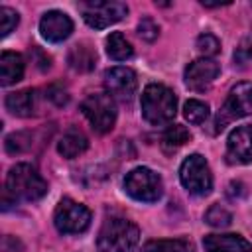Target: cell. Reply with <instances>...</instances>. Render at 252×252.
<instances>
[{"instance_id":"1","label":"cell","mask_w":252,"mask_h":252,"mask_svg":"<svg viewBox=\"0 0 252 252\" xmlns=\"http://www.w3.org/2000/svg\"><path fill=\"white\" fill-rule=\"evenodd\" d=\"M47 193V181L32 163H16L6 175V201H37Z\"/></svg>"},{"instance_id":"2","label":"cell","mask_w":252,"mask_h":252,"mask_svg":"<svg viewBox=\"0 0 252 252\" xmlns=\"http://www.w3.org/2000/svg\"><path fill=\"white\" fill-rule=\"evenodd\" d=\"M140 240L138 226L124 217H108L100 230L96 244L100 252H134Z\"/></svg>"},{"instance_id":"3","label":"cell","mask_w":252,"mask_h":252,"mask_svg":"<svg viewBox=\"0 0 252 252\" xmlns=\"http://www.w3.org/2000/svg\"><path fill=\"white\" fill-rule=\"evenodd\" d=\"M177 112V98L171 89L159 83H152L142 93V116L154 124L161 126L175 118Z\"/></svg>"},{"instance_id":"4","label":"cell","mask_w":252,"mask_h":252,"mask_svg":"<svg viewBox=\"0 0 252 252\" xmlns=\"http://www.w3.org/2000/svg\"><path fill=\"white\" fill-rule=\"evenodd\" d=\"M179 179L181 185L197 197H205L213 189V173L207 163V159L201 154H191L183 159L179 167Z\"/></svg>"},{"instance_id":"5","label":"cell","mask_w":252,"mask_h":252,"mask_svg":"<svg viewBox=\"0 0 252 252\" xmlns=\"http://www.w3.org/2000/svg\"><path fill=\"white\" fill-rule=\"evenodd\" d=\"M81 110H83L85 118L91 122L93 130L98 134L110 132L116 122V100L108 93L89 94L81 102Z\"/></svg>"},{"instance_id":"6","label":"cell","mask_w":252,"mask_h":252,"mask_svg":"<svg viewBox=\"0 0 252 252\" xmlns=\"http://www.w3.org/2000/svg\"><path fill=\"white\" fill-rule=\"evenodd\" d=\"M124 191L142 203H156L163 193L161 177L150 167H136L124 177Z\"/></svg>"},{"instance_id":"7","label":"cell","mask_w":252,"mask_h":252,"mask_svg":"<svg viewBox=\"0 0 252 252\" xmlns=\"http://www.w3.org/2000/svg\"><path fill=\"white\" fill-rule=\"evenodd\" d=\"M250 112H252V83L244 81L230 89L224 104L220 106L215 118V130L220 132L224 126H228L236 118H242Z\"/></svg>"},{"instance_id":"8","label":"cell","mask_w":252,"mask_h":252,"mask_svg":"<svg viewBox=\"0 0 252 252\" xmlns=\"http://www.w3.org/2000/svg\"><path fill=\"white\" fill-rule=\"evenodd\" d=\"M55 228L63 234H79L85 232L91 224V211L73 201V199H61L53 213Z\"/></svg>"},{"instance_id":"9","label":"cell","mask_w":252,"mask_h":252,"mask_svg":"<svg viewBox=\"0 0 252 252\" xmlns=\"http://www.w3.org/2000/svg\"><path fill=\"white\" fill-rule=\"evenodd\" d=\"M81 12L85 22L94 30H104L116 22H120L128 14V6L124 2H83Z\"/></svg>"},{"instance_id":"10","label":"cell","mask_w":252,"mask_h":252,"mask_svg":"<svg viewBox=\"0 0 252 252\" xmlns=\"http://www.w3.org/2000/svg\"><path fill=\"white\" fill-rule=\"evenodd\" d=\"M104 87L114 100L130 102L138 89V79L130 67H110L104 71Z\"/></svg>"},{"instance_id":"11","label":"cell","mask_w":252,"mask_h":252,"mask_svg":"<svg viewBox=\"0 0 252 252\" xmlns=\"http://www.w3.org/2000/svg\"><path fill=\"white\" fill-rule=\"evenodd\" d=\"M220 73V65L215 59L201 57L185 67V85L195 93H205Z\"/></svg>"},{"instance_id":"12","label":"cell","mask_w":252,"mask_h":252,"mask_svg":"<svg viewBox=\"0 0 252 252\" xmlns=\"http://www.w3.org/2000/svg\"><path fill=\"white\" fill-rule=\"evenodd\" d=\"M226 161L232 165H246L252 161V124L238 126L228 134Z\"/></svg>"},{"instance_id":"13","label":"cell","mask_w":252,"mask_h":252,"mask_svg":"<svg viewBox=\"0 0 252 252\" xmlns=\"http://www.w3.org/2000/svg\"><path fill=\"white\" fill-rule=\"evenodd\" d=\"M71 32H73V22L61 10H49L39 20V33L43 39H47L51 43H59V41L67 39L71 35Z\"/></svg>"},{"instance_id":"14","label":"cell","mask_w":252,"mask_h":252,"mask_svg":"<svg viewBox=\"0 0 252 252\" xmlns=\"http://www.w3.org/2000/svg\"><path fill=\"white\" fill-rule=\"evenodd\" d=\"M205 252H252V244L240 234H207Z\"/></svg>"},{"instance_id":"15","label":"cell","mask_w":252,"mask_h":252,"mask_svg":"<svg viewBox=\"0 0 252 252\" xmlns=\"http://www.w3.org/2000/svg\"><path fill=\"white\" fill-rule=\"evenodd\" d=\"M24 57L16 51H2L0 55V83L4 87L18 83L24 77Z\"/></svg>"},{"instance_id":"16","label":"cell","mask_w":252,"mask_h":252,"mask_svg":"<svg viewBox=\"0 0 252 252\" xmlns=\"http://www.w3.org/2000/svg\"><path fill=\"white\" fill-rule=\"evenodd\" d=\"M6 108L16 116H32L37 110V93L32 89L10 93L6 96Z\"/></svg>"},{"instance_id":"17","label":"cell","mask_w":252,"mask_h":252,"mask_svg":"<svg viewBox=\"0 0 252 252\" xmlns=\"http://www.w3.org/2000/svg\"><path fill=\"white\" fill-rule=\"evenodd\" d=\"M87 148H89V140H87V136H85L81 130H77V128H69V130L61 136V140L57 142V152H59L63 158H67V159H73V158L81 156Z\"/></svg>"},{"instance_id":"18","label":"cell","mask_w":252,"mask_h":252,"mask_svg":"<svg viewBox=\"0 0 252 252\" xmlns=\"http://www.w3.org/2000/svg\"><path fill=\"white\" fill-rule=\"evenodd\" d=\"M134 53L130 41L120 33V32H112L108 37H106V55L114 61H126L130 59Z\"/></svg>"},{"instance_id":"19","label":"cell","mask_w":252,"mask_h":252,"mask_svg":"<svg viewBox=\"0 0 252 252\" xmlns=\"http://www.w3.org/2000/svg\"><path fill=\"white\" fill-rule=\"evenodd\" d=\"M142 252H195V246L187 238L150 240L142 246Z\"/></svg>"},{"instance_id":"20","label":"cell","mask_w":252,"mask_h":252,"mask_svg":"<svg viewBox=\"0 0 252 252\" xmlns=\"http://www.w3.org/2000/svg\"><path fill=\"white\" fill-rule=\"evenodd\" d=\"M94 61H96V53L89 45H85V43L73 45V49L69 53V63H71L73 69H77V71H91L94 67Z\"/></svg>"},{"instance_id":"21","label":"cell","mask_w":252,"mask_h":252,"mask_svg":"<svg viewBox=\"0 0 252 252\" xmlns=\"http://www.w3.org/2000/svg\"><path fill=\"white\" fill-rule=\"evenodd\" d=\"M183 116L191 122V124H203L209 118V104L197 98H189L183 106Z\"/></svg>"},{"instance_id":"22","label":"cell","mask_w":252,"mask_h":252,"mask_svg":"<svg viewBox=\"0 0 252 252\" xmlns=\"http://www.w3.org/2000/svg\"><path fill=\"white\" fill-rule=\"evenodd\" d=\"M191 140L189 130L183 124H173L163 132V146L165 148H181L183 144H187Z\"/></svg>"},{"instance_id":"23","label":"cell","mask_w":252,"mask_h":252,"mask_svg":"<svg viewBox=\"0 0 252 252\" xmlns=\"http://www.w3.org/2000/svg\"><path fill=\"white\" fill-rule=\"evenodd\" d=\"M205 222L217 228H224L232 222V215L230 211H226L222 205H213L207 213H205Z\"/></svg>"},{"instance_id":"24","label":"cell","mask_w":252,"mask_h":252,"mask_svg":"<svg viewBox=\"0 0 252 252\" xmlns=\"http://www.w3.org/2000/svg\"><path fill=\"white\" fill-rule=\"evenodd\" d=\"M197 49L199 53H203L205 57L213 59V55H217L220 51V41L219 37H215L213 33H201L197 37Z\"/></svg>"},{"instance_id":"25","label":"cell","mask_w":252,"mask_h":252,"mask_svg":"<svg viewBox=\"0 0 252 252\" xmlns=\"http://www.w3.org/2000/svg\"><path fill=\"white\" fill-rule=\"evenodd\" d=\"M18 22H20V16H18L16 10H12L8 6H2L0 8V35L2 37H6L18 26Z\"/></svg>"},{"instance_id":"26","label":"cell","mask_w":252,"mask_h":252,"mask_svg":"<svg viewBox=\"0 0 252 252\" xmlns=\"http://www.w3.org/2000/svg\"><path fill=\"white\" fill-rule=\"evenodd\" d=\"M159 33V26L152 20V18H142L138 24V35L146 41H154Z\"/></svg>"},{"instance_id":"27","label":"cell","mask_w":252,"mask_h":252,"mask_svg":"<svg viewBox=\"0 0 252 252\" xmlns=\"http://www.w3.org/2000/svg\"><path fill=\"white\" fill-rule=\"evenodd\" d=\"M250 59H252V45L248 41H242L240 47H236V51H234V63L246 65Z\"/></svg>"},{"instance_id":"28","label":"cell","mask_w":252,"mask_h":252,"mask_svg":"<svg viewBox=\"0 0 252 252\" xmlns=\"http://www.w3.org/2000/svg\"><path fill=\"white\" fill-rule=\"evenodd\" d=\"M47 96H49L57 106H63V104H67V100H69V94H67L63 89H59V87L47 89Z\"/></svg>"},{"instance_id":"29","label":"cell","mask_w":252,"mask_h":252,"mask_svg":"<svg viewBox=\"0 0 252 252\" xmlns=\"http://www.w3.org/2000/svg\"><path fill=\"white\" fill-rule=\"evenodd\" d=\"M22 248H20V242L16 240V238H12V236H6L4 240H2V252H20Z\"/></svg>"}]
</instances>
